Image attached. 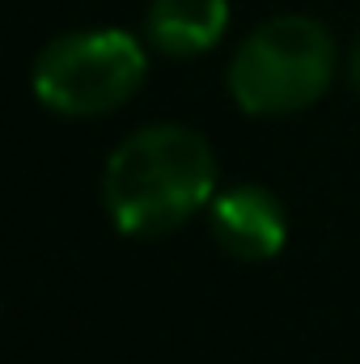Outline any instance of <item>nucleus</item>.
Here are the masks:
<instances>
[{"mask_svg": "<svg viewBox=\"0 0 360 364\" xmlns=\"http://www.w3.org/2000/svg\"><path fill=\"white\" fill-rule=\"evenodd\" d=\"M216 199L212 144L182 123L132 132L102 170V203L119 233L162 237Z\"/></svg>", "mask_w": 360, "mask_h": 364, "instance_id": "f257e3e1", "label": "nucleus"}, {"mask_svg": "<svg viewBox=\"0 0 360 364\" xmlns=\"http://www.w3.org/2000/svg\"><path fill=\"white\" fill-rule=\"evenodd\" d=\"M229 30V0H153L144 13V34L157 51L191 60L212 51Z\"/></svg>", "mask_w": 360, "mask_h": 364, "instance_id": "39448f33", "label": "nucleus"}, {"mask_svg": "<svg viewBox=\"0 0 360 364\" xmlns=\"http://www.w3.org/2000/svg\"><path fill=\"white\" fill-rule=\"evenodd\" d=\"M348 81H352V90L360 93V43L352 47V60H348Z\"/></svg>", "mask_w": 360, "mask_h": 364, "instance_id": "423d86ee", "label": "nucleus"}, {"mask_svg": "<svg viewBox=\"0 0 360 364\" xmlns=\"http://www.w3.org/2000/svg\"><path fill=\"white\" fill-rule=\"evenodd\" d=\"M335 81V38L318 17L275 13L259 21L229 64V93L246 114H297Z\"/></svg>", "mask_w": 360, "mask_h": 364, "instance_id": "f03ea898", "label": "nucleus"}, {"mask_svg": "<svg viewBox=\"0 0 360 364\" xmlns=\"http://www.w3.org/2000/svg\"><path fill=\"white\" fill-rule=\"evenodd\" d=\"M208 225H212V237L225 255L242 259V263H268L284 250L288 242V216H284V203L255 186V182H242V186H229L221 191L212 203H208Z\"/></svg>", "mask_w": 360, "mask_h": 364, "instance_id": "20e7f679", "label": "nucleus"}, {"mask_svg": "<svg viewBox=\"0 0 360 364\" xmlns=\"http://www.w3.org/2000/svg\"><path fill=\"white\" fill-rule=\"evenodd\" d=\"M144 47L127 30H73L51 38L30 73L38 102L68 119L119 110L144 85Z\"/></svg>", "mask_w": 360, "mask_h": 364, "instance_id": "7ed1b4c3", "label": "nucleus"}]
</instances>
